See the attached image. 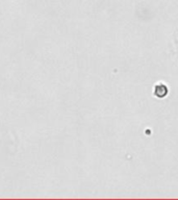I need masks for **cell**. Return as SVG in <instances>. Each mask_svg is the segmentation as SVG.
<instances>
[{
    "label": "cell",
    "mask_w": 178,
    "mask_h": 200,
    "mask_svg": "<svg viewBox=\"0 0 178 200\" xmlns=\"http://www.w3.org/2000/svg\"><path fill=\"white\" fill-rule=\"evenodd\" d=\"M168 93V89L165 84H158V86L155 87V91H154V94H155L157 97H163L166 96Z\"/></svg>",
    "instance_id": "6da1fadb"
}]
</instances>
